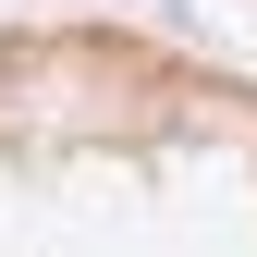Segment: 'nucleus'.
Masks as SVG:
<instances>
[{"instance_id": "obj_1", "label": "nucleus", "mask_w": 257, "mask_h": 257, "mask_svg": "<svg viewBox=\"0 0 257 257\" xmlns=\"http://www.w3.org/2000/svg\"><path fill=\"white\" fill-rule=\"evenodd\" d=\"M0 257H257V86L122 25H13Z\"/></svg>"}]
</instances>
